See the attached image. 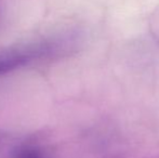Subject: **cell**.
<instances>
[{"instance_id": "obj_2", "label": "cell", "mask_w": 159, "mask_h": 158, "mask_svg": "<svg viewBox=\"0 0 159 158\" xmlns=\"http://www.w3.org/2000/svg\"><path fill=\"white\" fill-rule=\"evenodd\" d=\"M14 158H46L41 151L34 146H25L15 153Z\"/></svg>"}, {"instance_id": "obj_1", "label": "cell", "mask_w": 159, "mask_h": 158, "mask_svg": "<svg viewBox=\"0 0 159 158\" xmlns=\"http://www.w3.org/2000/svg\"><path fill=\"white\" fill-rule=\"evenodd\" d=\"M53 48V44L46 40L0 51V75L8 74L36 60L49 56Z\"/></svg>"}]
</instances>
